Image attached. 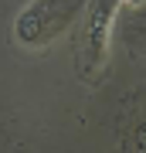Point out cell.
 <instances>
[{"mask_svg": "<svg viewBox=\"0 0 146 153\" xmlns=\"http://www.w3.org/2000/svg\"><path fill=\"white\" fill-rule=\"evenodd\" d=\"M82 10V0H31L14 21V41L27 51L51 44Z\"/></svg>", "mask_w": 146, "mask_h": 153, "instance_id": "1", "label": "cell"}, {"mask_svg": "<svg viewBox=\"0 0 146 153\" xmlns=\"http://www.w3.org/2000/svg\"><path fill=\"white\" fill-rule=\"evenodd\" d=\"M119 7H122V0H92V10H88V21H85V44H82V58H78L85 82H95V75L105 68L112 24H116Z\"/></svg>", "mask_w": 146, "mask_h": 153, "instance_id": "2", "label": "cell"}]
</instances>
